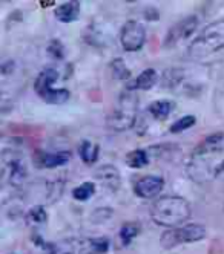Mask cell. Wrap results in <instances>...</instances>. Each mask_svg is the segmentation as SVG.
<instances>
[{
    "mask_svg": "<svg viewBox=\"0 0 224 254\" xmlns=\"http://www.w3.org/2000/svg\"><path fill=\"white\" fill-rule=\"evenodd\" d=\"M37 164L40 169H55L65 166L71 159V152H39Z\"/></svg>",
    "mask_w": 224,
    "mask_h": 254,
    "instance_id": "obj_13",
    "label": "cell"
},
{
    "mask_svg": "<svg viewBox=\"0 0 224 254\" xmlns=\"http://www.w3.org/2000/svg\"><path fill=\"white\" fill-rule=\"evenodd\" d=\"M174 103L169 100H157L154 103L149 104L147 112L151 114L155 120H166L174 111Z\"/></svg>",
    "mask_w": 224,
    "mask_h": 254,
    "instance_id": "obj_17",
    "label": "cell"
},
{
    "mask_svg": "<svg viewBox=\"0 0 224 254\" xmlns=\"http://www.w3.org/2000/svg\"><path fill=\"white\" fill-rule=\"evenodd\" d=\"M112 217V210L111 208H99V210H94L91 214V221L94 224H102V222H106Z\"/></svg>",
    "mask_w": 224,
    "mask_h": 254,
    "instance_id": "obj_27",
    "label": "cell"
},
{
    "mask_svg": "<svg viewBox=\"0 0 224 254\" xmlns=\"http://www.w3.org/2000/svg\"><path fill=\"white\" fill-rule=\"evenodd\" d=\"M224 170V133L204 138L186 162V175L195 184H208Z\"/></svg>",
    "mask_w": 224,
    "mask_h": 254,
    "instance_id": "obj_1",
    "label": "cell"
},
{
    "mask_svg": "<svg viewBox=\"0 0 224 254\" xmlns=\"http://www.w3.org/2000/svg\"><path fill=\"white\" fill-rule=\"evenodd\" d=\"M206 238V227L201 224H184L178 228L166 230L161 234V247L166 250L175 248L181 244H194Z\"/></svg>",
    "mask_w": 224,
    "mask_h": 254,
    "instance_id": "obj_6",
    "label": "cell"
},
{
    "mask_svg": "<svg viewBox=\"0 0 224 254\" xmlns=\"http://www.w3.org/2000/svg\"><path fill=\"white\" fill-rule=\"evenodd\" d=\"M54 15H55V19L62 23L76 22L80 15V3L79 2H65L54 9Z\"/></svg>",
    "mask_w": 224,
    "mask_h": 254,
    "instance_id": "obj_15",
    "label": "cell"
},
{
    "mask_svg": "<svg viewBox=\"0 0 224 254\" xmlns=\"http://www.w3.org/2000/svg\"><path fill=\"white\" fill-rule=\"evenodd\" d=\"M94 193H96V184L88 181V183H83L72 190V197L76 199V201L85 202V201H88V199H91Z\"/></svg>",
    "mask_w": 224,
    "mask_h": 254,
    "instance_id": "obj_22",
    "label": "cell"
},
{
    "mask_svg": "<svg viewBox=\"0 0 224 254\" xmlns=\"http://www.w3.org/2000/svg\"><path fill=\"white\" fill-rule=\"evenodd\" d=\"M79 155H80L82 161L86 162V164H94V162L99 159V155H100V146L97 142H92L89 139H83L79 144Z\"/></svg>",
    "mask_w": 224,
    "mask_h": 254,
    "instance_id": "obj_16",
    "label": "cell"
},
{
    "mask_svg": "<svg viewBox=\"0 0 224 254\" xmlns=\"http://www.w3.org/2000/svg\"><path fill=\"white\" fill-rule=\"evenodd\" d=\"M140 233V225L138 222H126L121 225L120 228V239H121V244L126 247L132 242Z\"/></svg>",
    "mask_w": 224,
    "mask_h": 254,
    "instance_id": "obj_19",
    "label": "cell"
},
{
    "mask_svg": "<svg viewBox=\"0 0 224 254\" xmlns=\"http://www.w3.org/2000/svg\"><path fill=\"white\" fill-rule=\"evenodd\" d=\"M164 189V179L161 176L149 175L140 178L135 186H134V193L141 197V199H152L158 196Z\"/></svg>",
    "mask_w": 224,
    "mask_h": 254,
    "instance_id": "obj_11",
    "label": "cell"
},
{
    "mask_svg": "<svg viewBox=\"0 0 224 254\" xmlns=\"http://www.w3.org/2000/svg\"><path fill=\"white\" fill-rule=\"evenodd\" d=\"M46 219H48V214H46V210H45L43 205H34L26 213V221L31 225H37V227H39V225L45 224Z\"/></svg>",
    "mask_w": 224,
    "mask_h": 254,
    "instance_id": "obj_21",
    "label": "cell"
},
{
    "mask_svg": "<svg viewBox=\"0 0 224 254\" xmlns=\"http://www.w3.org/2000/svg\"><path fill=\"white\" fill-rule=\"evenodd\" d=\"M109 67H111V72H112V77H114L115 80H118V81H126V80H129V77H130V70H129V67L126 66V63H124L123 59H115V60H112L111 64H109Z\"/></svg>",
    "mask_w": 224,
    "mask_h": 254,
    "instance_id": "obj_20",
    "label": "cell"
},
{
    "mask_svg": "<svg viewBox=\"0 0 224 254\" xmlns=\"http://www.w3.org/2000/svg\"><path fill=\"white\" fill-rule=\"evenodd\" d=\"M59 78V72L54 67H45L34 81V90L45 103L63 104L69 100L68 89H55L54 83Z\"/></svg>",
    "mask_w": 224,
    "mask_h": 254,
    "instance_id": "obj_5",
    "label": "cell"
},
{
    "mask_svg": "<svg viewBox=\"0 0 224 254\" xmlns=\"http://www.w3.org/2000/svg\"><path fill=\"white\" fill-rule=\"evenodd\" d=\"M197 123V118L194 115H184L181 118H178L171 127H169V132L171 133H180V132H184L191 129L192 126H195Z\"/></svg>",
    "mask_w": 224,
    "mask_h": 254,
    "instance_id": "obj_24",
    "label": "cell"
},
{
    "mask_svg": "<svg viewBox=\"0 0 224 254\" xmlns=\"http://www.w3.org/2000/svg\"><path fill=\"white\" fill-rule=\"evenodd\" d=\"M224 48V20H217L204 28L188 48L191 60L209 57Z\"/></svg>",
    "mask_w": 224,
    "mask_h": 254,
    "instance_id": "obj_3",
    "label": "cell"
},
{
    "mask_svg": "<svg viewBox=\"0 0 224 254\" xmlns=\"http://www.w3.org/2000/svg\"><path fill=\"white\" fill-rule=\"evenodd\" d=\"M48 254H96L91 248L89 239H65L48 244Z\"/></svg>",
    "mask_w": 224,
    "mask_h": 254,
    "instance_id": "obj_10",
    "label": "cell"
},
{
    "mask_svg": "<svg viewBox=\"0 0 224 254\" xmlns=\"http://www.w3.org/2000/svg\"><path fill=\"white\" fill-rule=\"evenodd\" d=\"M48 52L54 59L57 60H62L65 57V48H63V43L60 40H51L48 43Z\"/></svg>",
    "mask_w": 224,
    "mask_h": 254,
    "instance_id": "obj_26",
    "label": "cell"
},
{
    "mask_svg": "<svg viewBox=\"0 0 224 254\" xmlns=\"http://www.w3.org/2000/svg\"><path fill=\"white\" fill-rule=\"evenodd\" d=\"M63 187L65 184L62 181H52V183H48L46 186V202L48 204H54L57 202L60 196L63 194Z\"/></svg>",
    "mask_w": 224,
    "mask_h": 254,
    "instance_id": "obj_23",
    "label": "cell"
},
{
    "mask_svg": "<svg viewBox=\"0 0 224 254\" xmlns=\"http://www.w3.org/2000/svg\"><path fill=\"white\" fill-rule=\"evenodd\" d=\"M151 219L166 228H178L191 217V205L181 196H160L149 208Z\"/></svg>",
    "mask_w": 224,
    "mask_h": 254,
    "instance_id": "obj_2",
    "label": "cell"
},
{
    "mask_svg": "<svg viewBox=\"0 0 224 254\" xmlns=\"http://www.w3.org/2000/svg\"><path fill=\"white\" fill-rule=\"evenodd\" d=\"M91 242V248L96 254H105L109 248V241L106 238H94V239H89Z\"/></svg>",
    "mask_w": 224,
    "mask_h": 254,
    "instance_id": "obj_28",
    "label": "cell"
},
{
    "mask_svg": "<svg viewBox=\"0 0 224 254\" xmlns=\"http://www.w3.org/2000/svg\"><path fill=\"white\" fill-rule=\"evenodd\" d=\"M11 254H14V253H11Z\"/></svg>",
    "mask_w": 224,
    "mask_h": 254,
    "instance_id": "obj_30",
    "label": "cell"
},
{
    "mask_svg": "<svg viewBox=\"0 0 224 254\" xmlns=\"http://www.w3.org/2000/svg\"><path fill=\"white\" fill-rule=\"evenodd\" d=\"M183 78V72L177 67L167 69L163 74V86L164 87H175Z\"/></svg>",
    "mask_w": 224,
    "mask_h": 254,
    "instance_id": "obj_25",
    "label": "cell"
},
{
    "mask_svg": "<svg viewBox=\"0 0 224 254\" xmlns=\"http://www.w3.org/2000/svg\"><path fill=\"white\" fill-rule=\"evenodd\" d=\"M28 176V169L20 153H14L12 156H6L3 153V167H2V178L3 181L12 187H22Z\"/></svg>",
    "mask_w": 224,
    "mask_h": 254,
    "instance_id": "obj_7",
    "label": "cell"
},
{
    "mask_svg": "<svg viewBox=\"0 0 224 254\" xmlns=\"http://www.w3.org/2000/svg\"><path fill=\"white\" fill-rule=\"evenodd\" d=\"M120 43L124 51L135 52L146 43V28L137 20H127L120 31Z\"/></svg>",
    "mask_w": 224,
    "mask_h": 254,
    "instance_id": "obj_8",
    "label": "cell"
},
{
    "mask_svg": "<svg viewBox=\"0 0 224 254\" xmlns=\"http://www.w3.org/2000/svg\"><path fill=\"white\" fill-rule=\"evenodd\" d=\"M96 179L99 183L109 191H117L120 184H121V178H120V172L114 167V166H102L97 169V172L94 173Z\"/></svg>",
    "mask_w": 224,
    "mask_h": 254,
    "instance_id": "obj_12",
    "label": "cell"
},
{
    "mask_svg": "<svg viewBox=\"0 0 224 254\" xmlns=\"http://www.w3.org/2000/svg\"><path fill=\"white\" fill-rule=\"evenodd\" d=\"M39 5H40V6H52L54 2H52V0H51V2H39Z\"/></svg>",
    "mask_w": 224,
    "mask_h": 254,
    "instance_id": "obj_29",
    "label": "cell"
},
{
    "mask_svg": "<svg viewBox=\"0 0 224 254\" xmlns=\"http://www.w3.org/2000/svg\"><path fill=\"white\" fill-rule=\"evenodd\" d=\"M126 164L130 169H143V167H146L149 164V155L143 149L130 150L126 155Z\"/></svg>",
    "mask_w": 224,
    "mask_h": 254,
    "instance_id": "obj_18",
    "label": "cell"
},
{
    "mask_svg": "<svg viewBox=\"0 0 224 254\" xmlns=\"http://www.w3.org/2000/svg\"><path fill=\"white\" fill-rule=\"evenodd\" d=\"M197 28H198V17L197 15L186 17V19L180 20L172 28H169V31H167V34H166V39H164V45L166 46H175L178 42L191 37Z\"/></svg>",
    "mask_w": 224,
    "mask_h": 254,
    "instance_id": "obj_9",
    "label": "cell"
},
{
    "mask_svg": "<svg viewBox=\"0 0 224 254\" xmlns=\"http://www.w3.org/2000/svg\"><path fill=\"white\" fill-rule=\"evenodd\" d=\"M158 78H160L158 72L154 67H147L141 72V74H138V77L135 80L127 83L126 89L132 90V92L134 90H147V89H151L157 84Z\"/></svg>",
    "mask_w": 224,
    "mask_h": 254,
    "instance_id": "obj_14",
    "label": "cell"
},
{
    "mask_svg": "<svg viewBox=\"0 0 224 254\" xmlns=\"http://www.w3.org/2000/svg\"><path fill=\"white\" fill-rule=\"evenodd\" d=\"M138 97L132 90H126L120 95L115 109L106 118V126L114 132H126L132 129L137 120Z\"/></svg>",
    "mask_w": 224,
    "mask_h": 254,
    "instance_id": "obj_4",
    "label": "cell"
}]
</instances>
